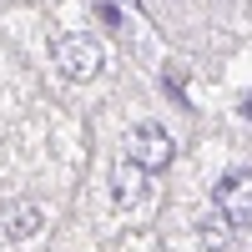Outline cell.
<instances>
[{"label":"cell","mask_w":252,"mask_h":252,"mask_svg":"<svg viewBox=\"0 0 252 252\" xmlns=\"http://www.w3.org/2000/svg\"><path fill=\"white\" fill-rule=\"evenodd\" d=\"M172 157H177V141L166 136L157 121H141V126H131V131H126V161L141 166L146 177L166 172V166H172Z\"/></svg>","instance_id":"6da1fadb"},{"label":"cell","mask_w":252,"mask_h":252,"mask_svg":"<svg viewBox=\"0 0 252 252\" xmlns=\"http://www.w3.org/2000/svg\"><path fill=\"white\" fill-rule=\"evenodd\" d=\"M101 61H106V51H101L96 35H61L56 40V66L66 81H91L101 71Z\"/></svg>","instance_id":"7a4b0ae2"},{"label":"cell","mask_w":252,"mask_h":252,"mask_svg":"<svg viewBox=\"0 0 252 252\" xmlns=\"http://www.w3.org/2000/svg\"><path fill=\"white\" fill-rule=\"evenodd\" d=\"M212 207L227 227H252V172H227L212 187Z\"/></svg>","instance_id":"3957f363"},{"label":"cell","mask_w":252,"mask_h":252,"mask_svg":"<svg viewBox=\"0 0 252 252\" xmlns=\"http://www.w3.org/2000/svg\"><path fill=\"white\" fill-rule=\"evenodd\" d=\"M111 202L121 207V212H136V207H146V202H152V177H146L141 166L121 161L116 172H111Z\"/></svg>","instance_id":"277c9868"},{"label":"cell","mask_w":252,"mask_h":252,"mask_svg":"<svg viewBox=\"0 0 252 252\" xmlns=\"http://www.w3.org/2000/svg\"><path fill=\"white\" fill-rule=\"evenodd\" d=\"M40 222H46V212L35 202H15L5 217V237H31V232H40Z\"/></svg>","instance_id":"5b68a950"},{"label":"cell","mask_w":252,"mask_h":252,"mask_svg":"<svg viewBox=\"0 0 252 252\" xmlns=\"http://www.w3.org/2000/svg\"><path fill=\"white\" fill-rule=\"evenodd\" d=\"M202 242L212 252H227V247H232V232H227L222 222H202Z\"/></svg>","instance_id":"8992f818"},{"label":"cell","mask_w":252,"mask_h":252,"mask_svg":"<svg viewBox=\"0 0 252 252\" xmlns=\"http://www.w3.org/2000/svg\"><path fill=\"white\" fill-rule=\"evenodd\" d=\"M96 10H101V20H106V26L121 31V10H116V5H96Z\"/></svg>","instance_id":"52a82bcc"}]
</instances>
